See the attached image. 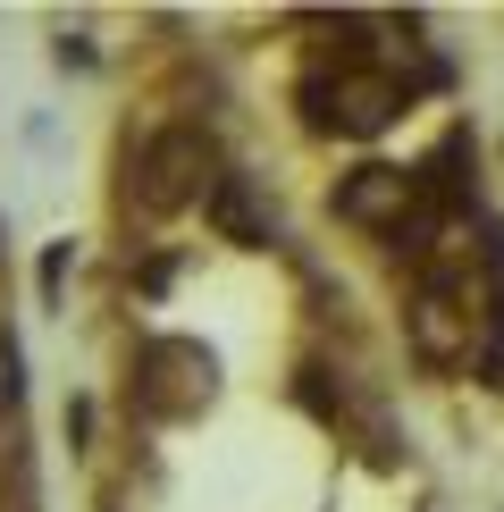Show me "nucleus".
<instances>
[{"label": "nucleus", "mask_w": 504, "mask_h": 512, "mask_svg": "<svg viewBox=\"0 0 504 512\" xmlns=\"http://www.w3.org/2000/svg\"><path fill=\"white\" fill-rule=\"evenodd\" d=\"M135 177H143V202H152V210L194 202L202 185H219V177H210V135H202V126H168V135L143 143V168H135Z\"/></svg>", "instance_id": "nucleus-1"}, {"label": "nucleus", "mask_w": 504, "mask_h": 512, "mask_svg": "<svg viewBox=\"0 0 504 512\" xmlns=\"http://www.w3.org/2000/svg\"><path fill=\"white\" fill-rule=\"evenodd\" d=\"M59 286H68V244L42 252V294H59Z\"/></svg>", "instance_id": "nucleus-6"}, {"label": "nucleus", "mask_w": 504, "mask_h": 512, "mask_svg": "<svg viewBox=\"0 0 504 512\" xmlns=\"http://www.w3.org/2000/svg\"><path fill=\"white\" fill-rule=\"evenodd\" d=\"M210 219H219L236 244H278V219L252 202V185H244V177H219V185H210Z\"/></svg>", "instance_id": "nucleus-4"}, {"label": "nucleus", "mask_w": 504, "mask_h": 512, "mask_svg": "<svg viewBox=\"0 0 504 512\" xmlns=\"http://www.w3.org/2000/svg\"><path fill=\"white\" fill-rule=\"evenodd\" d=\"M412 202H420V177H404V168H353L336 185V219L353 227H404Z\"/></svg>", "instance_id": "nucleus-2"}, {"label": "nucleus", "mask_w": 504, "mask_h": 512, "mask_svg": "<svg viewBox=\"0 0 504 512\" xmlns=\"http://www.w3.org/2000/svg\"><path fill=\"white\" fill-rule=\"evenodd\" d=\"M395 110H404V84L353 68V76H336V126H328V135H378Z\"/></svg>", "instance_id": "nucleus-3"}, {"label": "nucleus", "mask_w": 504, "mask_h": 512, "mask_svg": "<svg viewBox=\"0 0 504 512\" xmlns=\"http://www.w3.org/2000/svg\"><path fill=\"white\" fill-rule=\"evenodd\" d=\"M412 336H420V353H429V361H454V345H462L437 294H420V303H412Z\"/></svg>", "instance_id": "nucleus-5"}]
</instances>
